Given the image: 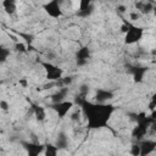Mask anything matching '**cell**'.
Instances as JSON below:
<instances>
[{"instance_id": "6da1fadb", "label": "cell", "mask_w": 156, "mask_h": 156, "mask_svg": "<svg viewBox=\"0 0 156 156\" xmlns=\"http://www.w3.org/2000/svg\"><path fill=\"white\" fill-rule=\"evenodd\" d=\"M74 105H79L83 116L87 119L88 129H101L107 127L108 121L115 112V106L110 102H91L85 99V95H77Z\"/></svg>"}, {"instance_id": "7a4b0ae2", "label": "cell", "mask_w": 156, "mask_h": 156, "mask_svg": "<svg viewBox=\"0 0 156 156\" xmlns=\"http://www.w3.org/2000/svg\"><path fill=\"white\" fill-rule=\"evenodd\" d=\"M62 2L63 0H50L44 6L43 10L46 12V15L51 18H60L63 16L62 11Z\"/></svg>"}, {"instance_id": "3957f363", "label": "cell", "mask_w": 156, "mask_h": 156, "mask_svg": "<svg viewBox=\"0 0 156 156\" xmlns=\"http://www.w3.org/2000/svg\"><path fill=\"white\" fill-rule=\"evenodd\" d=\"M144 37V28L130 24L128 32L124 34V43L127 45H133L139 43Z\"/></svg>"}, {"instance_id": "277c9868", "label": "cell", "mask_w": 156, "mask_h": 156, "mask_svg": "<svg viewBox=\"0 0 156 156\" xmlns=\"http://www.w3.org/2000/svg\"><path fill=\"white\" fill-rule=\"evenodd\" d=\"M41 66L45 68V77L46 79L54 82V80H60L62 77H63V69L50 63V62H41Z\"/></svg>"}, {"instance_id": "5b68a950", "label": "cell", "mask_w": 156, "mask_h": 156, "mask_svg": "<svg viewBox=\"0 0 156 156\" xmlns=\"http://www.w3.org/2000/svg\"><path fill=\"white\" fill-rule=\"evenodd\" d=\"M73 106H74V101H71V100H65V101H61V102L51 104V108L56 112V115L61 119L65 118L71 112V110L73 108Z\"/></svg>"}, {"instance_id": "8992f818", "label": "cell", "mask_w": 156, "mask_h": 156, "mask_svg": "<svg viewBox=\"0 0 156 156\" xmlns=\"http://www.w3.org/2000/svg\"><path fill=\"white\" fill-rule=\"evenodd\" d=\"M94 2L93 0H79V7L77 11L78 17H89L94 12Z\"/></svg>"}, {"instance_id": "52a82bcc", "label": "cell", "mask_w": 156, "mask_h": 156, "mask_svg": "<svg viewBox=\"0 0 156 156\" xmlns=\"http://www.w3.org/2000/svg\"><path fill=\"white\" fill-rule=\"evenodd\" d=\"M90 55H91V52H90V49L88 46H83V48L78 49L77 52H76V63H77V66L78 67L85 66L88 63L89 58H90Z\"/></svg>"}, {"instance_id": "ba28073f", "label": "cell", "mask_w": 156, "mask_h": 156, "mask_svg": "<svg viewBox=\"0 0 156 156\" xmlns=\"http://www.w3.org/2000/svg\"><path fill=\"white\" fill-rule=\"evenodd\" d=\"M113 98H115V93L112 90H110V89H102V88H100V89H96L95 90L94 99H95L96 102H108Z\"/></svg>"}, {"instance_id": "9c48e42d", "label": "cell", "mask_w": 156, "mask_h": 156, "mask_svg": "<svg viewBox=\"0 0 156 156\" xmlns=\"http://www.w3.org/2000/svg\"><path fill=\"white\" fill-rule=\"evenodd\" d=\"M68 93H69L68 87L62 85V87L58 88L54 94H51V96H50V99H51V104H56V102H61V101L67 100Z\"/></svg>"}, {"instance_id": "30bf717a", "label": "cell", "mask_w": 156, "mask_h": 156, "mask_svg": "<svg viewBox=\"0 0 156 156\" xmlns=\"http://www.w3.org/2000/svg\"><path fill=\"white\" fill-rule=\"evenodd\" d=\"M140 149H141L140 156H145V155L152 154L156 150V140H151V139L143 140L140 143Z\"/></svg>"}, {"instance_id": "8fae6325", "label": "cell", "mask_w": 156, "mask_h": 156, "mask_svg": "<svg viewBox=\"0 0 156 156\" xmlns=\"http://www.w3.org/2000/svg\"><path fill=\"white\" fill-rule=\"evenodd\" d=\"M154 2L150 0V1H144V0H139L135 2V10L139 11L140 13H150L152 12L154 10Z\"/></svg>"}, {"instance_id": "7c38bea8", "label": "cell", "mask_w": 156, "mask_h": 156, "mask_svg": "<svg viewBox=\"0 0 156 156\" xmlns=\"http://www.w3.org/2000/svg\"><path fill=\"white\" fill-rule=\"evenodd\" d=\"M23 145H24L23 147L27 150V152H28L29 155H32V156H37V155L44 152V150H45V146L38 145V144H32V143L28 144V143H24Z\"/></svg>"}, {"instance_id": "4fadbf2b", "label": "cell", "mask_w": 156, "mask_h": 156, "mask_svg": "<svg viewBox=\"0 0 156 156\" xmlns=\"http://www.w3.org/2000/svg\"><path fill=\"white\" fill-rule=\"evenodd\" d=\"M55 145L57 146V149H66L68 146V136L65 132H60L56 136V140H55Z\"/></svg>"}, {"instance_id": "5bb4252c", "label": "cell", "mask_w": 156, "mask_h": 156, "mask_svg": "<svg viewBox=\"0 0 156 156\" xmlns=\"http://www.w3.org/2000/svg\"><path fill=\"white\" fill-rule=\"evenodd\" d=\"M2 9L6 13L13 15L17 11V2L16 0H2Z\"/></svg>"}, {"instance_id": "9a60e30c", "label": "cell", "mask_w": 156, "mask_h": 156, "mask_svg": "<svg viewBox=\"0 0 156 156\" xmlns=\"http://www.w3.org/2000/svg\"><path fill=\"white\" fill-rule=\"evenodd\" d=\"M33 115H34L37 122H44L46 119V110L43 106H34Z\"/></svg>"}, {"instance_id": "2e32d148", "label": "cell", "mask_w": 156, "mask_h": 156, "mask_svg": "<svg viewBox=\"0 0 156 156\" xmlns=\"http://www.w3.org/2000/svg\"><path fill=\"white\" fill-rule=\"evenodd\" d=\"M147 72V68L146 67H134L133 69V77H134V80L136 83H140L143 82V78H144V74Z\"/></svg>"}, {"instance_id": "e0dca14e", "label": "cell", "mask_w": 156, "mask_h": 156, "mask_svg": "<svg viewBox=\"0 0 156 156\" xmlns=\"http://www.w3.org/2000/svg\"><path fill=\"white\" fill-rule=\"evenodd\" d=\"M57 152H58L57 146L56 145H52V144H49V145L45 146V150H44L43 154H45L46 156H56Z\"/></svg>"}, {"instance_id": "ac0fdd59", "label": "cell", "mask_w": 156, "mask_h": 156, "mask_svg": "<svg viewBox=\"0 0 156 156\" xmlns=\"http://www.w3.org/2000/svg\"><path fill=\"white\" fill-rule=\"evenodd\" d=\"M82 115H83L82 108H80V110H77V111H73V112L69 113V119H71L72 122H79Z\"/></svg>"}, {"instance_id": "d6986e66", "label": "cell", "mask_w": 156, "mask_h": 156, "mask_svg": "<svg viewBox=\"0 0 156 156\" xmlns=\"http://www.w3.org/2000/svg\"><path fill=\"white\" fill-rule=\"evenodd\" d=\"M130 155H133V156H140V154H141V149H140V144H133L132 146H130Z\"/></svg>"}, {"instance_id": "ffe728a7", "label": "cell", "mask_w": 156, "mask_h": 156, "mask_svg": "<svg viewBox=\"0 0 156 156\" xmlns=\"http://www.w3.org/2000/svg\"><path fill=\"white\" fill-rule=\"evenodd\" d=\"M60 82H61L62 85H65V87H69V85L74 82V78H73L72 76H66V77H62V78L60 79Z\"/></svg>"}, {"instance_id": "44dd1931", "label": "cell", "mask_w": 156, "mask_h": 156, "mask_svg": "<svg viewBox=\"0 0 156 156\" xmlns=\"http://www.w3.org/2000/svg\"><path fill=\"white\" fill-rule=\"evenodd\" d=\"M10 56V50H7L6 48H1L0 49V58H1V63H4L6 60H7V57Z\"/></svg>"}, {"instance_id": "7402d4cb", "label": "cell", "mask_w": 156, "mask_h": 156, "mask_svg": "<svg viewBox=\"0 0 156 156\" xmlns=\"http://www.w3.org/2000/svg\"><path fill=\"white\" fill-rule=\"evenodd\" d=\"M13 48H15V50H16V51H18V52H26V51H27V46H26V44H24V43L16 41Z\"/></svg>"}, {"instance_id": "603a6c76", "label": "cell", "mask_w": 156, "mask_h": 156, "mask_svg": "<svg viewBox=\"0 0 156 156\" xmlns=\"http://www.w3.org/2000/svg\"><path fill=\"white\" fill-rule=\"evenodd\" d=\"M140 16H141V15H140V12H139V11H136V10H135V11H130V12H129V20H130V21H138V20L140 18Z\"/></svg>"}, {"instance_id": "cb8c5ba5", "label": "cell", "mask_w": 156, "mask_h": 156, "mask_svg": "<svg viewBox=\"0 0 156 156\" xmlns=\"http://www.w3.org/2000/svg\"><path fill=\"white\" fill-rule=\"evenodd\" d=\"M0 108L4 111V112H7L10 110V102L6 101V100H0Z\"/></svg>"}, {"instance_id": "d4e9b609", "label": "cell", "mask_w": 156, "mask_h": 156, "mask_svg": "<svg viewBox=\"0 0 156 156\" xmlns=\"http://www.w3.org/2000/svg\"><path fill=\"white\" fill-rule=\"evenodd\" d=\"M78 91H79V94H82V95H87L88 91H89V85H88V84H82V85L79 87Z\"/></svg>"}, {"instance_id": "484cf974", "label": "cell", "mask_w": 156, "mask_h": 156, "mask_svg": "<svg viewBox=\"0 0 156 156\" xmlns=\"http://www.w3.org/2000/svg\"><path fill=\"white\" fill-rule=\"evenodd\" d=\"M129 27H130V23H129V22H124V23L121 26V32H122L123 34H126V33L128 32Z\"/></svg>"}, {"instance_id": "4316f807", "label": "cell", "mask_w": 156, "mask_h": 156, "mask_svg": "<svg viewBox=\"0 0 156 156\" xmlns=\"http://www.w3.org/2000/svg\"><path fill=\"white\" fill-rule=\"evenodd\" d=\"M149 107H150V108H155V107H156V93L151 96V99H150V104H149Z\"/></svg>"}, {"instance_id": "83f0119b", "label": "cell", "mask_w": 156, "mask_h": 156, "mask_svg": "<svg viewBox=\"0 0 156 156\" xmlns=\"http://www.w3.org/2000/svg\"><path fill=\"white\" fill-rule=\"evenodd\" d=\"M116 10H117V12H119V13H126V12H127V7H126L124 5H117Z\"/></svg>"}, {"instance_id": "f1b7e54d", "label": "cell", "mask_w": 156, "mask_h": 156, "mask_svg": "<svg viewBox=\"0 0 156 156\" xmlns=\"http://www.w3.org/2000/svg\"><path fill=\"white\" fill-rule=\"evenodd\" d=\"M18 83H20V85L21 87H23V88H27V85H28V80H27V78H20V80H18Z\"/></svg>"}, {"instance_id": "f546056e", "label": "cell", "mask_w": 156, "mask_h": 156, "mask_svg": "<svg viewBox=\"0 0 156 156\" xmlns=\"http://www.w3.org/2000/svg\"><path fill=\"white\" fill-rule=\"evenodd\" d=\"M55 57H56V54H55L54 51H49V52L46 54V58H48L49 61H50V60H54Z\"/></svg>"}, {"instance_id": "4dcf8cb0", "label": "cell", "mask_w": 156, "mask_h": 156, "mask_svg": "<svg viewBox=\"0 0 156 156\" xmlns=\"http://www.w3.org/2000/svg\"><path fill=\"white\" fill-rule=\"evenodd\" d=\"M150 54H151V56H152V57H155V58H156V48H155V49H152V50L150 51Z\"/></svg>"}, {"instance_id": "1f68e13d", "label": "cell", "mask_w": 156, "mask_h": 156, "mask_svg": "<svg viewBox=\"0 0 156 156\" xmlns=\"http://www.w3.org/2000/svg\"><path fill=\"white\" fill-rule=\"evenodd\" d=\"M152 12H154V15H155V17H156V4L154 5V10H152Z\"/></svg>"}, {"instance_id": "d6a6232c", "label": "cell", "mask_w": 156, "mask_h": 156, "mask_svg": "<svg viewBox=\"0 0 156 156\" xmlns=\"http://www.w3.org/2000/svg\"><path fill=\"white\" fill-rule=\"evenodd\" d=\"M107 1H113V0H107Z\"/></svg>"}, {"instance_id": "836d02e7", "label": "cell", "mask_w": 156, "mask_h": 156, "mask_svg": "<svg viewBox=\"0 0 156 156\" xmlns=\"http://www.w3.org/2000/svg\"><path fill=\"white\" fill-rule=\"evenodd\" d=\"M151 1H154V0H151Z\"/></svg>"}]
</instances>
